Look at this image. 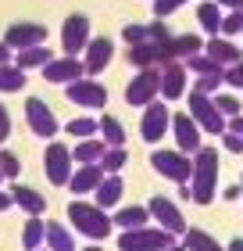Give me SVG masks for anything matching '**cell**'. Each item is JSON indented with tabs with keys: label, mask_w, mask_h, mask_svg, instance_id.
I'll return each instance as SVG.
<instances>
[{
	"label": "cell",
	"mask_w": 243,
	"mask_h": 251,
	"mask_svg": "<svg viewBox=\"0 0 243 251\" xmlns=\"http://www.w3.org/2000/svg\"><path fill=\"white\" fill-rule=\"evenodd\" d=\"M182 4H186V0H154V15L157 18H168L172 11H179Z\"/></svg>",
	"instance_id": "f35d334b"
},
{
	"label": "cell",
	"mask_w": 243,
	"mask_h": 251,
	"mask_svg": "<svg viewBox=\"0 0 243 251\" xmlns=\"http://www.w3.org/2000/svg\"><path fill=\"white\" fill-rule=\"evenodd\" d=\"M200 47H204V40L200 36H193V32H182V36H172V50H176V61L182 58H193V54H200Z\"/></svg>",
	"instance_id": "f1b7e54d"
},
{
	"label": "cell",
	"mask_w": 243,
	"mask_h": 251,
	"mask_svg": "<svg viewBox=\"0 0 243 251\" xmlns=\"http://www.w3.org/2000/svg\"><path fill=\"white\" fill-rule=\"evenodd\" d=\"M36 251H47V248H36Z\"/></svg>",
	"instance_id": "f5cc1de1"
},
{
	"label": "cell",
	"mask_w": 243,
	"mask_h": 251,
	"mask_svg": "<svg viewBox=\"0 0 243 251\" xmlns=\"http://www.w3.org/2000/svg\"><path fill=\"white\" fill-rule=\"evenodd\" d=\"M147 212H150V219H157V226L165 233H172V237H179V233H186L190 226H186V215L179 212V204H172L168 198H150V204H147Z\"/></svg>",
	"instance_id": "ba28073f"
},
{
	"label": "cell",
	"mask_w": 243,
	"mask_h": 251,
	"mask_svg": "<svg viewBox=\"0 0 243 251\" xmlns=\"http://www.w3.org/2000/svg\"><path fill=\"white\" fill-rule=\"evenodd\" d=\"M182 237H186V244H182L186 251H225V248H218V241L211 233H204V230H186Z\"/></svg>",
	"instance_id": "4dcf8cb0"
},
{
	"label": "cell",
	"mask_w": 243,
	"mask_h": 251,
	"mask_svg": "<svg viewBox=\"0 0 243 251\" xmlns=\"http://www.w3.org/2000/svg\"><path fill=\"white\" fill-rule=\"evenodd\" d=\"M125 162H129V154H125V147H108V151H104V158H100V169H104V173H108V176H118Z\"/></svg>",
	"instance_id": "d6a6232c"
},
{
	"label": "cell",
	"mask_w": 243,
	"mask_h": 251,
	"mask_svg": "<svg viewBox=\"0 0 243 251\" xmlns=\"http://www.w3.org/2000/svg\"><path fill=\"white\" fill-rule=\"evenodd\" d=\"M190 198L197 204L215 201V183H218V151L215 147H200L193 158V176H190Z\"/></svg>",
	"instance_id": "6da1fadb"
},
{
	"label": "cell",
	"mask_w": 243,
	"mask_h": 251,
	"mask_svg": "<svg viewBox=\"0 0 243 251\" xmlns=\"http://www.w3.org/2000/svg\"><path fill=\"white\" fill-rule=\"evenodd\" d=\"M147 40V25H129L125 29V43H143Z\"/></svg>",
	"instance_id": "7bdbcfd3"
},
{
	"label": "cell",
	"mask_w": 243,
	"mask_h": 251,
	"mask_svg": "<svg viewBox=\"0 0 243 251\" xmlns=\"http://www.w3.org/2000/svg\"><path fill=\"white\" fill-rule=\"evenodd\" d=\"M168 122H172L168 104H161V100H150L147 111H143V119H140V136H143L147 144H157L161 136L168 133Z\"/></svg>",
	"instance_id": "8fae6325"
},
{
	"label": "cell",
	"mask_w": 243,
	"mask_h": 251,
	"mask_svg": "<svg viewBox=\"0 0 243 251\" xmlns=\"http://www.w3.org/2000/svg\"><path fill=\"white\" fill-rule=\"evenodd\" d=\"M108 176L100 165H83L79 173H72V179H68V190L72 194H93L100 187V179Z\"/></svg>",
	"instance_id": "44dd1931"
},
{
	"label": "cell",
	"mask_w": 243,
	"mask_h": 251,
	"mask_svg": "<svg viewBox=\"0 0 243 251\" xmlns=\"http://www.w3.org/2000/svg\"><path fill=\"white\" fill-rule=\"evenodd\" d=\"M222 194H225V201H236L240 194H243V187H240V183H229V187H225Z\"/></svg>",
	"instance_id": "ee69618b"
},
{
	"label": "cell",
	"mask_w": 243,
	"mask_h": 251,
	"mask_svg": "<svg viewBox=\"0 0 243 251\" xmlns=\"http://www.w3.org/2000/svg\"><path fill=\"white\" fill-rule=\"evenodd\" d=\"M150 165H154L157 176L176 179V183H190V176H193V162L182 151H154L150 154Z\"/></svg>",
	"instance_id": "8992f818"
},
{
	"label": "cell",
	"mask_w": 243,
	"mask_h": 251,
	"mask_svg": "<svg viewBox=\"0 0 243 251\" xmlns=\"http://www.w3.org/2000/svg\"><path fill=\"white\" fill-rule=\"evenodd\" d=\"M68 219H72V226L83 237H89V241H104V237H111V230H114L108 212H104L100 204H89V201H72L68 204Z\"/></svg>",
	"instance_id": "7a4b0ae2"
},
{
	"label": "cell",
	"mask_w": 243,
	"mask_h": 251,
	"mask_svg": "<svg viewBox=\"0 0 243 251\" xmlns=\"http://www.w3.org/2000/svg\"><path fill=\"white\" fill-rule=\"evenodd\" d=\"M68 100L72 104H79V108H104L108 104V90H104L97 79H89V75H83V79H75V83H68Z\"/></svg>",
	"instance_id": "9c48e42d"
},
{
	"label": "cell",
	"mask_w": 243,
	"mask_h": 251,
	"mask_svg": "<svg viewBox=\"0 0 243 251\" xmlns=\"http://www.w3.org/2000/svg\"><path fill=\"white\" fill-rule=\"evenodd\" d=\"M215 4H218V7H229V11H233V7H243V0H215Z\"/></svg>",
	"instance_id": "f6af8a7d"
},
{
	"label": "cell",
	"mask_w": 243,
	"mask_h": 251,
	"mask_svg": "<svg viewBox=\"0 0 243 251\" xmlns=\"http://www.w3.org/2000/svg\"><path fill=\"white\" fill-rule=\"evenodd\" d=\"M204 54H207V58H211L218 68H229V65H236V61L243 58L240 47H236L229 36H211V40L204 43Z\"/></svg>",
	"instance_id": "d6986e66"
},
{
	"label": "cell",
	"mask_w": 243,
	"mask_h": 251,
	"mask_svg": "<svg viewBox=\"0 0 243 251\" xmlns=\"http://www.w3.org/2000/svg\"><path fill=\"white\" fill-rule=\"evenodd\" d=\"M11 201L18 204L25 215H43V208H47V198H43L40 190H32V187H22V183H15L11 187Z\"/></svg>",
	"instance_id": "ffe728a7"
},
{
	"label": "cell",
	"mask_w": 243,
	"mask_h": 251,
	"mask_svg": "<svg viewBox=\"0 0 243 251\" xmlns=\"http://www.w3.org/2000/svg\"><path fill=\"white\" fill-rule=\"evenodd\" d=\"M25 90V72L18 65H0V94H18Z\"/></svg>",
	"instance_id": "83f0119b"
},
{
	"label": "cell",
	"mask_w": 243,
	"mask_h": 251,
	"mask_svg": "<svg viewBox=\"0 0 243 251\" xmlns=\"http://www.w3.org/2000/svg\"><path fill=\"white\" fill-rule=\"evenodd\" d=\"M43 237H47V223H43L40 215H29L25 230H22V244L29 251H36V248H43Z\"/></svg>",
	"instance_id": "4316f807"
},
{
	"label": "cell",
	"mask_w": 243,
	"mask_h": 251,
	"mask_svg": "<svg viewBox=\"0 0 243 251\" xmlns=\"http://www.w3.org/2000/svg\"><path fill=\"white\" fill-rule=\"evenodd\" d=\"M11 204H15V201H11V194H4V190H0V212H7Z\"/></svg>",
	"instance_id": "bcb514c9"
},
{
	"label": "cell",
	"mask_w": 243,
	"mask_h": 251,
	"mask_svg": "<svg viewBox=\"0 0 243 251\" xmlns=\"http://www.w3.org/2000/svg\"><path fill=\"white\" fill-rule=\"evenodd\" d=\"M93 194H97V204H100V208H114V204L122 201V194H125L122 176H104L100 187H97Z\"/></svg>",
	"instance_id": "7402d4cb"
},
{
	"label": "cell",
	"mask_w": 243,
	"mask_h": 251,
	"mask_svg": "<svg viewBox=\"0 0 243 251\" xmlns=\"http://www.w3.org/2000/svg\"><path fill=\"white\" fill-rule=\"evenodd\" d=\"M86 72H83V61L79 58H50L47 65H43V79H47V83H54V86H68V83H75V79H83Z\"/></svg>",
	"instance_id": "9a60e30c"
},
{
	"label": "cell",
	"mask_w": 243,
	"mask_h": 251,
	"mask_svg": "<svg viewBox=\"0 0 243 251\" xmlns=\"http://www.w3.org/2000/svg\"><path fill=\"white\" fill-rule=\"evenodd\" d=\"M165 251H186V248H182V244H168Z\"/></svg>",
	"instance_id": "f907efd6"
},
{
	"label": "cell",
	"mask_w": 243,
	"mask_h": 251,
	"mask_svg": "<svg viewBox=\"0 0 243 251\" xmlns=\"http://www.w3.org/2000/svg\"><path fill=\"white\" fill-rule=\"evenodd\" d=\"M222 144H225V151H233V154H240V151H243V136H240V133H233V129H225V133H222Z\"/></svg>",
	"instance_id": "60d3db41"
},
{
	"label": "cell",
	"mask_w": 243,
	"mask_h": 251,
	"mask_svg": "<svg viewBox=\"0 0 243 251\" xmlns=\"http://www.w3.org/2000/svg\"><path fill=\"white\" fill-rule=\"evenodd\" d=\"M83 50H86V58H83V72H86V75H97V72H104V68H108L111 54H114V43H111L108 36H97V40H89Z\"/></svg>",
	"instance_id": "e0dca14e"
},
{
	"label": "cell",
	"mask_w": 243,
	"mask_h": 251,
	"mask_svg": "<svg viewBox=\"0 0 243 251\" xmlns=\"http://www.w3.org/2000/svg\"><path fill=\"white\" fill-rule=\"evenodd\" d=\"M43 162H47V179L54 187H68V179H72V151L61 144H50L47 154H43Z\"/></svg>",
	"instance_id": "4fadbf2b"
},
{
	"label": "cell",
	"mask_w": 243,
	"mask_h": 251,
	"mask_svg": "<svg viewBox=\"0 0 243 251\" xmlns=\"http://www.w3.org/2000/svg\"><path fill=\"white\" fill-rule=\"evenodd\" d=\"M225 129H233V133H240V136H243V115H236V119H233V126H225Z\"/></svg>",
	"instance_id": "7dc6e473"
},
{
	"label": "cell",
	"mask_w": 243,
	"mask_h": 251,
	"mask_svg": "<svg viewBox=\"0 0 243 251\" xmlns=\"http://www.w3.org/2000/svg\"><path fill=\"white\" fill-rule=\"evenodd\" d=\"M7 58H11V47H7L4 40H0V65H7Z\"/></svg>",
	"instance_id": "c3c4849f"
},
{
	"label": "cell",
	"mask_w": 243,
	"mask_h": 251,
	"mask_svg": "<svg viewBox=\"0 0 243 251\" xmlns=\"http://www.w3.org/2000/svg\"><path fill=\"white\" fill-rule=\"evenodd\" d=\"M25 122H29V129L36 136H43V140H50L57 133V119H54V111H50V104L43 97H29L25 100Z\"/></svg>",
	"instance_id": "30bf717a"
},
{
	"label": "cell",
	"mask_w": 243,
	"mask_h": 251,
	"mask_svg": "<svg viewBox=\"0 0 243 251\" xmlns=\"http://www.w3.org/2000/svg\"><path fill=\"white\" fill-rule=\"evenodd\" d=\"M86 43H89V18L86 15H68L65 25H61V50L68 58H75Z\"/></svg>",
	"instance_id": "7c38bea8"
},
{
	"label": "cell",
	"mask_w": 243,
	"mask_h": 251,
	"mask_svg": "<svg viewBox=\"0 0 243 251\" xmlns=\"http://www.w3.org/2000/svg\"><path fill=\"white\" fill-rule=\"evenodd\" d=\"M22 173V162H18V154H11V151H0V176L4 179H18Z\"/></svg>",
	"instance_id": "8d00e7d4"
},
{
	"label": "cell",
	"mask_w": 243,
	"mask_h": 251,
	"mask_svg": "<svg viewBox=\"0 0 243 251\" xmlns=\"http://www.w3.org/2000/svg\"><path fill=\"white\" fill-rule=\"evenodd\" d=\"M47 251H75V237L65 230L61 223H47V237H43Z\"/></svg>",
	"instance_id": "cb8c5ba5"
},
{
	"label": "cell",
	"mask_w": 243,
	"mask_h": 251,
	"mask_svg": "<svg viewBox=\"0 0 243 251\" xmlns=\"http://www.w3.org/2000/svg\"><path fill=\"white\" fill-rule=\"evenodd\" d=\"M157 97H161V68H140V75L125 90V100H129L133 108H147L150 100H157Z\"/></svg>",
	"instance_id": "52a82bcc"
},
{
	"label": "cell",
	"mask_w": 243,
	"mask_h": 251,
	"mask_svg": "<svg viewBox=\"0 0 243 251\" xmlns=\"http://www.w3.org/2000/svg\"><path fill=\"white\" fill-rule=\"evenodd\" d=\"M83 251H104V248H83Z\"/></svg>",
	"instance_id": "816d5d0a"
},
{
	"label": "cell",
	"mask_w": 243,
	"mask_h": 251,
	"mask_svg": "<svg viewBox=\"0 0 243 251\" xmlns=\"http://www.w3.org/2000/svg\"><path fill=\"white\" fill-rule=\"evenodd\" d=\"M168 129H176V144H179L182 154H197V151L204 147L200 129H197V122H193L190 115H176V119L168 122Z\"/></svg>",
	"instance_id": "2e32d148"
},
{
	"label": "cell",
	"mask_w": 243,
	"mask_h": 251,
	"mask_svg": "<svg viewBox=\"0 0 243 251\" xmlns=\"http://www.w3.org/2000/svg\"><path fill=\"white\" fill-rule=\"evenodd\" d=\"M65 129L72 133V136H79V140H86V136H93V133L100 129V122H93V119H72Z\"/></svg>",
	"instance_id": "d590c367"
},
{
	"label": "cell",
	"mask_w": 243,
	"mask_h": 251,
	"mask_svg": "<svg viewBox=\"0 0 243 251\" xmlns=\"http://www.w3.org/2000/svg\"><path fill=\"white\" fill-rule=\"evenodd\" d=\"M222 83L243 90V61H236V65H229V68H225V72H222Z\"/></svg>",
	"instance_id": "74e56055"
},
{
	"label": "cell",
	"mask_w": 243,
	"mask_h": 251,
	"mask_svg": "<svg viewBox=\"0 0 243 251\" xmlns=\"http://www.w3.org/2000/svg\"><path fill=\"white\" fill-rule=\"evenodd\" d=\"M50 58H54V54H50V47H43V43H40V47H25V50H18V68H22V72L43 68Z\"/></svg>",
	"instance_id": "484cf974"
},
{
	"label": "cell",
	"mask_w": 243,
	"mask_h": 251,
	"mask_svg": "<svg viewBox=\"0 0 243 251\" xmlns=\"http://www.w3.org/2000/svg\"><path fill=\"white\" fill-rule=\"evenodd\" d=\"M197 22L204 25L207 36H218V25H222V11H218V4H200V7H197Z\"/></svg>",
	"instance_id": "1f68e13d"
},
{
	"label": "cell",
	"mask_w": 243,
	"mask_h": 251,
	"mask_svg": "<svg viewBox=\"0 0 243 251\" xmlns=\"http://www.w3.org/2000/svg\"><path fill=\"white\" fill-rule=\"evenodd\" d=\"M225 251H243V237H233V244H229Z\"/></svg>",
	"instance_id": "681fc988"
},
{
	"label": "cell",
	"mask_w": 243,
	"mask_h": 251,
	"mask_svg": "<svg viewBox=\"0 0 243 251\" xmlns=\"http://www.w3.org/2000/svg\"><path fill=\"white\" fill-rule=\"evenodd\" d=\"M47 40V25H40V22H15L7 32H4V43L15 50H25V47H40V43Z\"/></svg>",
	"instance_id": "5bb4252c"
},
{
	"label": "cell",
	"mask_w": 243,
	"mask_h": 251,
	"mask_svg": "<svg viewBox=\"0 0 243 251\" xmlns=\"http://www.w3.org/2000/svg\"><path fill=\"white\" fill-rule=\"evenodd\" d=\"M218 86H222V75H197V90L200 94H215Z\"/></svg>",
	"instance_id": "ab89813d"
},
{
	"label": "cell",
	"mask_w": 243,
	"mask_h": 251,
	"mask_svg": "<svg viewBox=\"0 0 243 251\" xmlns=\"http://www.w3.org/2000/svg\"><path fill=\"white\" fill-rule=\"evenodd\" d=\"M97 133H104V144H108V147H125V126H122L118 119L104 115V119H100V129H97Z\"/></svg>",
	"instance_id": "f546056e"
},
{
	"label": "cell",
	"mask_w": 243,
	"mask_h": 251,
	"mask_svg": "<svg viewBox=\"0 0 243 251\" xmlns=\"http://www.w3.org/2000/svg\"><path fill=\"white\" fill-rule=\"evenodd\" d=\"M182 94H186V65L165 61L161 65V97L165 100H179Z\"/></svg>",
	"instance_id": "ac0fdd59"
},
{
	"label": "cell",
	"mask_w": 243,
	"mask_h": 251,
	"mask_svg": "<svg viewBox=\"0 0 243 251\" xmlns=\"http://www.w3.org/2000/svg\"><path fill=\"white\" fill-rule=\"evenodd\" d=\"M236 32H243V7H233L218 25V36H236Z\"/></svg>",
	"instance_id": "836d02e7"
},
{
	"label": "cell",
	"mask_w": 243,
	"mask_h": 251,
	"mask_svg": "<svg viewBox=\"0 0 243 251\" xmlns=\"http://www.w3.org/2000/svg\"><path fill=\"white\" fill-rule=\"evenodd\" d=\"M168 244H176V237L165 233L161 226L157 230L140 226V230H122L118 233V251H165Z\"/></svg>",
	"instance_id": "3957f363"
},
{
	"label": "cell",
	"mask_w": 243,
	"mask_h": 251,
	"mask_svg": "<svg viewBox=\"0 0 243 251\" xmlns=\"http://www.w3.org/2000/svg\"><path fill=\"white\" fill-rule=\"evenodd\" d=\"M147 219H150V212L143 208V204H129V208H118V215H114V226L118 230H140V226H147Z\"/></svg>",
	"instance_id": "d4e9b609"
},
{
	"label": "cell",
	"mask_w": 243,
	"mask_h": 251,
	"mask_svg": "<svg viewBox=\"0 0 243 251\" xmlns=\"http://www.w3.org/2000/svg\"><path fill=\"white\" fill-rule=\"evenodd\" d=\"M190 119L197 122V129H204V133H218V136L225 133V119L218 115L211 94H200V90L190 94Z\"/></svg>",
	"instance_id": "5b68a950"
},
{
	"label": "cell",
	"mask_w": 243,
	"mask_h": 251,
	"mask_svg": "<svg viewBox=\"0 0 243 251\" xmlns=\"http://www.w3.org/2000/svg\"><path fill=\"white\" fill-rule=\"evenodd\" d=\"M129 61L136 68H157L165 61H176V50H172V36L168 40H143L129 47Z\"/></svg>",
	"instance_id": "277c9868"
},
{
	"label": "cell",
	"mask_w": 243,
	"mask_h": 251,
	"mask_svg": "<svg viewBox=\"0 0 243 251\" xmlns=\"http://www.w3.org/2000/svg\"><path fill=\"white\" fill-rule=\"evenodd\" d=\"M11 136V111H7V104L0 100V144H4Z\"/></svg>",
	"instance_id": "b9f144b4"
},
{
	"label": "cell",
	"mask_w": 243,
	"mask_h": 251,
	"mask_svg": "<svg viewBox=\"0 0 243 251\" xmlns=\"http://www.w3.org/2000/svg\"><path fill=\"white\" fill-rule=\"evenodd\" d=\"M104 151H108V144H104V140L86 136V140H79V147L72 151V158H75V162H83V165H100Z\"/></svg>",
	"instance_id": "603a6c76"
},
{
	"label": "cell",
	"mask_w": 243,
	"mask_h": 251,
	"mask_svg": "<svg viewBox=\"0 0 243 251\" xmlns=\"http://www.w3.org/2000/svg\"><path fill=\"white\" fill-rule=\"evenodd\" d=\"M211 100H215V108H218V115H222V119H236L240 108H243L233 94H218V97H211Z\"/></svg>",
	"instance_id": "e575fe53"
},
{
	"label": "cell",
	"mask_w": 243,
	"mask_h": 251,
	"mask_svg": "<svg viewBox=\"0 0 243 251\" xmlns=\"http://www.w3.org/2000/svg\"><path fill=\"white\" fill-rule=\"evenodd\" d=\"M240 54H243V50H240Z\"/></svg>",
	"instance_id": "db71d44e"
}]
</instances>
